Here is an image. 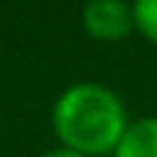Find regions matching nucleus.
<instances>
[{
  "instance_id": "1",
  "label": "nucleus",
  "mask_w": 157,
  "mask_h": 157,
  "mask_svg": "<svg viewBox=\"0 0 157 157\" xmlns=\"http://www.w3.org/2000/svg\"><path fill=\"white\" fill-rule=\"evenodd\" d=\"M128 108L117 90L99 82H76L52 105V131L61 148L82 157H111L128 131Z\"/></svg>"
},
{
  "instance_id": "2",
  "label": "nucleus",
  "mask_w": 157,
  "mask_h": 157,
  "mask_svg": "<svg viewBox=\"0 0 157 157\" xmlns=\"http://www.w3.org/2000/svg\"><path fill=\"white\" fill-rule=\"evenodd\" d=\"M82 26L96 41H122L134 32L131 0H87L82 9Z\"/></svg>"
},
{
  "instance_id": "3",
  "label": "nucleus",
  "mask_w": 157,
  "mask_h": 157,
  "mask_svg": "<svg viewBox=\"0 0 157 157\" xmlns=\"http://www.w3.org/2000/svg\"><path fill=\"white\" fill-rule=\"evenodd\" d=\"M111 157H157V117L131 119Z\"/></svg>"
},
{
  "instance_id": "4",
  "label": "nucleus",
  "mask_w": 157,
  "mask_h": 157,
  "mask_svg": "<svg viewBox=\"0 0 157 157\" xmlns=\"http://www.w3.org/2000/svg\"><path fill=\"white\" fill-rule=\"evenodd\" d=\"M134 32H140L148 44L157 47V0H131Z\"/></svg>"
},
{
  "instance_id": "5",
  "label": "nucleus",
  "mask_w": 157,
  "mask_h": 157,
  "mask_svg": "<svg viewBox=\"0 0 157 157\" xmlns=\"http://www.w3.org/2000/svg\"><path fill=\"white\" fill-rule=\"evenodd\" d=\"M41 157H82V154L70 151V148H61V146H56V148H50V151H44Z\"/></svg>"
}]
</instances>
